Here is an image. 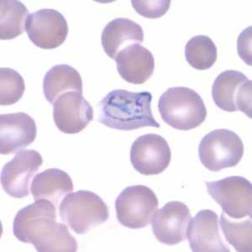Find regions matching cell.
Here are the masks:
<instances>
[{"mask_svg": "<svg viewBox=\"0 0 252 252\" xmlns=\"http://www.w3.org/2000/svg\"><path fill=\"white\" fill-rule=\"evenodd\" d=\"M13 232L19 241L32 244L37 252L78 251V242L67 226L57 222V207L45 199L20 209L14 220Z\"/></svg>", "mask_w": 252, "mask_h": 252, "instance_id": "1", "label": "cell"}, {"mask_svg": "<svg viewBox=\"0 0 252 252\" xmlns=\"http://www.w3.org/2000/svg\"><path fill=\"white\" fill-rule=\"evenodd\" d=\"M149 92H129L117 89L109 93L98 103V121L111 129L134 130L144 127L159 128L152 115Z\"/></svg>", "mask_w": 252, "mask_h": 252, "instance_id": "2", "label": "cell"}, {"mask_svg": "<svg viewBox=\"0 0 252 252\" xmlns=\"http://www.w3.org/2000/svg\"><path fill=\"white\" fill-rule=\"evenodd\" d=\"M158 109L168 126L179 130H190L204 123L207 109L203 98L185 87L167 89L159 99Z\"/></svg>", "mask_w": 252, "mask_h": 252, "instance_id": "3", "label": "cell"}, {"mask_svg": "<svg viewBox=\"0 0 252 252\" xmlns=\"http://www.w3.org/2000/svg\"><path fill=\"white\" fill-rule=\"evenodd\" d=\"M63 223L78 235L105 223L109 218V208L94 192L86 190L70 192L59 206Z\"/></svg>", "mask_w": 252, "mask_h": 252, "instance_id": "4", "label": "cell"}, {"mask_svg": "<svg viewBox=\"0 0 252 252\" xmlns=\"http://www.w3.org/2000/svg\"><path fill=\"white\" fill-rule=\"evenodd\" d=\"M201 162L211 172L234 167L244 155L241 137L229 129H218L204 136L198 147Z\"/></svg>", "mask_w": 252, "mask_h": 252, "instance_id": "5", "label": "cell"}, {"mask_svg": "<svg viewBox=\"0 0 252 252\" xmlns=\"http://www.w3.org/2000/svg\"><path fill=\"white\" fill-rule=\"evenodd\" d=\"M158 205L157 195L148 187H128L115 200L118 221L129 229H142L152 222Z\"/></svg>", "mask_w": 252, "mask_h": 252, "instance_id": "6", "label": "cell"}, {"mask_svg": "<svg viewBox=\"0 0 252 252\" xmlns=\"http://www.w3.org/2000/svg\"><path fill=\"white\" fill-rule=\"evenodd\" d=\"M209 194L229 218H247L252 214V185L247 178L232 176L205 183Z\"/></svg>", "mask_w": 252, "mask_h": 252, "instance_id": "7", "label": "cell"}, {"mask_svg": "<svg viewBox=\"0 0 252 252\" xmlns=\"http://www.w3.org/2000/svg\"><path fill=\"white\" fill-rule=\"evenodd\" d=\"M252 82L239 71L228 70L221 72L212 87L215 104L223 111H241L252 116Z\"/></svg>", "mask_w": 252, "mask_h": 252, "instance_id": "8", "label": "cell"}, {"mask_svg": "<svg viewBox=\"0 0 252 252\" xmlns=\"http://www.w3.org/2000/svg\"><path fill=\"white\" fill-rule=\"evenodd\" d=\"M42 163L43 158L35 150L16 152L1 172V185L6 193L15 198L29 196L31 182Z\"/></svg>", "mask_w": 252, "mask_h": 252, "instance_id": "9", "label": "cell"}, {"mask_svg": "<svg viewBox=\"0 0 252 252\" xmlns=\"http://www.w3.org/2000/svg\"><path fill=\"white\" fill-rule=\"evenodd\" d=\"M171 159L172 152L169 145L160 135H141L132 144L130 161L141 174H160L168 167Z\"/></svg>", "mask_w": 252, "mask_h": 252, "instance_id": "10", "label": "cell"}, {"mask_svg": "<svg viewBox=\"0 0 252 252\" xmlns=\"http://www.w3.org/2000/svg\"><path fill=\"white\" fill-rule=\"evenodd\" d=\"M26 31L32 43L40 48L51 50L62 46L68 34V25L60 12L43 9L31 14Z\"/></svg>", "mask_w": 252, "mask_h": 252, "instance_id": "11", "label": "cell"}, {"mask_svg": "<svg viewBox=\"0 0 252 252\" xmlns=\"http://www.w3.org/2000/svg\"><path fill=\"white\" fill-rule=\"evenodd\" d=\"M192 215L186 204L172 201L157 210L152 220V231L160 243L178 245L185 241Z\"/></svg>", "mask_w": 252, "mask_h": 252, "instance_id": "12", "label": "cell"}, {"mask_svg": "<svg viewBox=\"0 0 252 252\" xmlns=\"http://www.w3.org/2000/svg\"><path fill=\"white\" fill-rule=\"evenodd\" d=\"M53 118L60 131L78 134L94 120V109L81 93L67 92L53 104Z\"/></svg>", "mask_w": 252, "mask_h": 252, "instance_id": "13", "label": "cell"}, {"mask_svg": "<svg viewBox=\"0 0 252 252\" xmlns=\"http://www.w3.org/2000/svg\"><path fill=\"white\" fill-rule=\"evenodd\" d=\"M37 127L26 113L0 115V153L15 154L34 142Z\"/></svg>", "mask_w": 252, "mask_h": 252, "instance_id": "14", "label": "cell"}, {"mask_svg": "<svg viewBox=\"0 0 252 252\" xmlns=\"http://www.w3.org/2000/svg\"><path fill=\"white\" fill-rule=\"evenodd\" d=\"M187 238L192 252H230L221 238L218 215L210 209L201 210L191 219L187 229Z\"/></svg>", "mask_w": 252, "mask_h": 252, "instance_id": "15", "label": "cell"}, {"mask_svg": "<svg viewBox=\"0 0 252 252\" xmlns=\"http://www.w3.org/2000/svg\"><path fill=\"white\" fill-rule=\"evenodd\" d=\"M115 60L121 78L133 84L146 83L155 69V59L152 52L140 44L123 49Z\"/></svg>", "mask_w": 252, "mask_h": 252, "instance_id": "16", "label": "cell"}, {"mask_svg": "<svg viewBox=\"0 0 252 252\" xmlns=\"http://www.w3.org/2000/svg\"><path fill=\"white\" fill-rule=\"evenodd\" d=\"M144 41V32L139 24L126 18H118L107 25L101 35L104 52L109 58L115 59L117 55L135 43Z\"/></svg>", "mask_w": 252, "mask_h": 252, "instance_id": "17", "label": "cell"}, {"mask_svg": "<svg viewBox=\"0 0 252 252\" xmlns=\"http://www.w3.org/2000/svg\"><path fill=\"white\" fill-rule=\"evenodd\" d=\"M31 191L35 200H48L58 208L66 195L73 191V184L68 173L51 168L34 176Z\"/></svg>", "mask_w": 252, "mask_h": 252, "instance_id": "18", "label": "cell"}, {"mask_svg": "<svg viewBox=\"0 0 252 252\" xmlns=\"http://www.w3.org/2000/svg\"><path fill=\"white\" fill-rule=\"evenodd\" d=\"M43 92L46 100L53 103L63 94L78 92L83 94V80L79 72L69 65H58L45 75Z\"/></svg>", "mask_w": 252, "mask_h": 252, "instance_id": "19", "label": "cell"}, {"mask_svg": "<svg viewBox=\"0 0 252 252\" xmlns=\"http://www.w3.org/2000/svg\"><path fill=\"white\" fill-rule=\"evenodd\" d=\"M0 39L12 40L18 37L26 30L29 11L23 3L17 0H2Z\"/></svg>", "mask_w": 252, "mask_h": 252, "instance_id": "20", "label": "cell"}, {"mask_svg": "<svg viewBox=\"0 0 252 252\" xmlns=\"http://www.w3.org/2000/svg\"><path fill=\"white\" fill-rule=\"evenodd\" d=\"M185 57L189 65L197 70L211 68L218 58L217 47L211 38L196 35L185 46Z\"/></svg>", "mask_w": 252, "mask_h": 252, "instance_id": "21", "label": "cell"}, {"mask_svg": "<svg viewBox=\"0 0 252 252\" xmlns=\"http://www.w3.org/2000/svg\"><path fill=\"white\" fill-rule=\"evenodd\" d=\"M220 225L226 241L237 252H252V216L249 220L236 222L230 220L223 212L220 217Z\"/></svg>", "mask_w": 252, "mask_h": 252, "instance_id": "22", "label": "cell"}, {"mask_svg": "<svg viewBox=\"0 0 252 252\" xmlns=\"http://www.w3.org/2000/svg\"><path fill=\"white\" fill-rule=\"evenodd\" d=\"M26 90L22 76L8 67L0 69V104L8 106L17 103Z\"/></svg>", "mask_w": 252, "mask_h": 252, "instance_id": "23", "label": "cell"}, {"mask_svg": "<svg viewBox=\"0 0 252 252\" xmlns=\"http://www.w3.org/2000/svg\"><path fill=\"white\" fill-rule=\"evenodd\" d=\"M132 6L139 15L149 19H158L166 15L171 1H131Z\"/></svg>", "mask_w": 252, "mask_h": 252, "instance_id": "24", "label": "cell"}, {"mask_svg": "<svg viewBox=\"0 0 252 252\" xmlns=\"http://www.w3.org/2000/svg\"><path fill=\"white\" fill-rule=\"evenodd\" d=\"M251 32H252V27H249L248 29L245 30L243 33L239 36V40H238V53H239V56L250 66H252V57H251V53L247 52V47L251 49V46H247V40L251 38L252 34H250L248 38H247V35Z\"/></svg>", "mask_w": 252, "mask_h": 252, "instance_id": "25", "label": "cell"}]
</instances>
